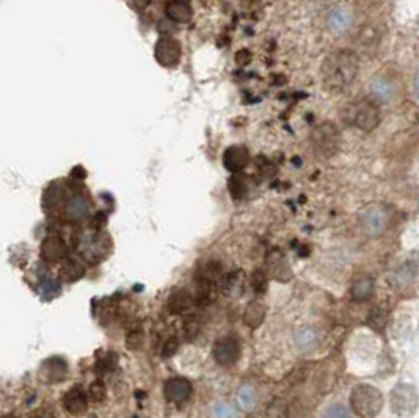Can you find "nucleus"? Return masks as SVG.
I'll list each match as a JSON object with an SVG mask.
<instances>
[{
	"instance_id": "1",
	"label": "nucleus",
	"mask_w": 419,
	"mask_h": 418,
	"mask_svg": "<svg viewBox=\"0 0 419 418\" xmlns=\"http://www.w3.org/2000/svg\"><path fill=\"white\" fill-rule=\"evenodd\" d=\"M360 71V59L357 52L348 49H338L328 54L320 68L322 85L330 93H342L351 88Z\"/></svg>"
},
{
	"instance_id": "2",
	"label": "nucleus",
	"mask_w": 419,
	"mask_h": 418,
	"mask_svg": "<svg viewBox=\"0 0 419 418\" xmlns=\"http://www.w3.org/2000/svg\"><path fill=\"white\" fill-rule=\"evenodd\" d=\"M351 407L360 418H375L383 409V395L374 386L358 384L352 388Z\"/></svg>"
},
{
	"instance_id": "3",
	"label": "nucleus",
	"mask_w": 419,
	"mask_h": 418,
	"mask_svg": "<svg viewBox=\"0 0 419 418\" xmlns=\"http://www.w3.org/2000/svg\"><path fill=\"white\" fill-rule=\"evenodd\" d=\"M341 132L336 124L324 121L311 131V148L320 159H330L339 151Z\"/></svg>"
},
{
	"instance_id": "4",
	"label": "nucleus",
	"mask_w": 419,
	"mask_h": 418,
	"mask_svg": "<svg viewBox=\"0 0 419 418\" xmlns=\"http://www.w3.org/2000/svg\"><path fill=\"white\" fill-rule=\"evenodd\" d=\"M393 219V211L385 203H375L368 206L360 217L361 229L369 238H379L387 232Z\"/></svg>"
},
{
	"instance_id": "5",
	"label": "nucleus",
	"mask_w": 419,
	"mask_h": 418,
	"mask_svg": "<svg viewBox=\"0 0 419 418\" xmlns=\"http://www.w3.org/2000/svg\"><path fill=\"white\" fill-rule=\"evenodd\" d=\"M347 120L363 132H372L380 124V109L372 100H361L347 109Z\"/></svg>"
},
{
	"instance_id": "6",
	"label": "nucleus",
	"mask_w": 419,
	"mask_h": 418,
	"mask_svg": "<svg viewBox=\"0 0 419 418\" xmlns=\"http://www.w3.org/2000/svg\"><path fill=\"white\" fill-rule=\"evenodd\" d=\"M401 82L393 73H379L369 82V95L377 106L394 102L401 95Z\"/></svg>"
},
{
	"instance_id": "7",
	"label": "nucleus",
	"mask_w": 419,
	"mask_h": 418,
	"mask_svg": "<svg viewBox=\"0 0 419 418\" xmlns=\"http://www.w3.org/2000/svg\"><path fill=\"white\" fill-rule=\"evenodd\" d=\"M418 406V393L415 386L399 384L391 392V407L401 417H408L415 414Z\"/></svg>"
},
{
	"instance_id": "8",
	"label": "nucleus",
	"mask_w": 419,
	"mask_h": 418,
	"mask_svg": "<svg viewBox=\"0 0 419 418\" xmlns=\"http://www.w3.org/2000/svg\"><path fill=\"white\" fill-rule=\"evenodd\" d=\"M154 57L160 66L174 68L183 59V46L176 38L162 37L154 46Z\"/></svg>"
},
{
	"instance_id": "9",
	"label": "nucleus",
	"mask_w": 419,
	"mask_h": 418,
	"mask_svg": "<svg viewBox=\"0 0 419 418\" xmlns=\"http://www.w3.org/2000/svg\"><path fill=\"white\" fill-rule=\"evenodd\" d=\"M79 252L90 263H97L107 252L106 236L96 232H87L79 241Z\"/></svg>"
},
{
	"instance_id": "10",
	"label": "nucleus",
	"mask_w": 419,
	"mask_h": 418,
	"mask_svg": "<svg viewBox=\"0 0 419 418\" xmlns=\"http://www.w3.org/2000/svg\"><path fill=\"white\" fill-rule=\"evenodd\" d=\"M214 359L221 366H231L234 365L241 355V345L239 341L233 337H225L217 340L214 345Z\"/></svg>"
},
{
	"instance_id": "11",
	"label": "nucleus",
	"mask_w": 419,
	"mask_h": 418,
	"mask_svg": "<svg viewBox=\"0 0 419 418\" xmlns=\"http://www.w3.org/2000/svg\"><path fill=\"white\" fill-rule=\"evenodd\" d=\"M250 162V153L243 145H233L228 146L223 153V165L226 167V170L233 173L242 172Z\"/></svg>"
},
{
	"instance_id": "12",
	"label": "nucleus",
	"mask_w": 419,
	"mask_h": 418,
	"mask_svg": "<svg viewBox=\"0 0 419 418\" xmlns=\"http://www.w3.org/2000/svg\"><path fill=\"white\" fill-rule=\"evenodd\" d=\"M164 392L166 400L171 402H184L190 398L193 393V387L190 381L186 378H170L165 382Z\"/></svg>"
},
{
	"instance_id": "13",
	"label": "nucleus",
	"mask_w": 419,
	"mask_h": 418,
	"mask_svg": "<svg viewBox=\"0 0 419 418\" xmlns=\"http://www.w3.org/2000/svg\"><path fill=\"white\" fill-rule=\"evenodd\" d=\"M63 406L71 415H82L88 409V396L80 387H73L63 396Z\"/></svg>"
},
{
	"instance_id": "14",
	"label": "nucleus",
	"mask_w": 419,
	"mask_h": 418,
	"mask_svg": "<svg viewBox=\"0 0 419 418\" xmlns=\"http://www.w3.org/2000/svg\"><path fill=\"white\" fill-rule=\"evenodd\" d=\"M165 15L173 23L186 24L193 16L190 0H169L165 5Z\"/></svg>"
},
{
	"instance_id": "15",
	"label": "nucleus",
	"mask_w": 419,
	"mask_h": 418,
	"mask_svg": "<svg viewBox=\"0 0 419 418\" xmlns=\"http://www.w3.org/2000/svg\"><path fill=\"white\" fill-rule=\"evenodd\" d=\"M327 25L333 33H344L352 27V13L344 6H336L328 13Z\"/></svg>"
},
{
	"instance_id": "16",
	"label": "nucleus",
	"mask_w": 419,
	"mask_h": 418,
	"mask_svg": "<svg viewBox=\"0 0 419 418\" xmlns=\"http://www.w3.org/2000/svg\"><path fill=\"white\" fill-rule=\"evenodd\" d=\"M88 214H90V201L87 200V197H83L80 193H75L68 200V203L65 206L66 219L73 222H80L83 219H87Z\"/></svg>"
},
{
	"instance_id": "17",
	"label": "nucleus",
	"mask_w": 419,
	"mask_h": 418,
	"mask_svg": "<svg viewBox=\"0 0 419 418\" xmlns=\"http://www.w3.org/2000/svg\"><path fill=\"white\" fill-rule=\"evenodd\" d=\"M66 252V244L59 236H49V238L44 239L43 246H41V256L51 263L60 261L61 258H65Z\"/></svg>"
},
{
	"instance_id": "18",
	"label": "nucleus",
	"mask_w": 419,
	"mask_h": 418,
	"mask_svg": "<svg viewBox=\"0 0 419 418\" xmlns=\"http://www.w3.org/2000/svg\"><path fill=\"white\" fill-rule=\"evenodd\" d=\"M294 345L298 351L302 352H310L312 351L314 347L317 346L319 343V333L317 330L314 329V327H300L294 332Z\"/></svg>"
},
{
	"instance_id": "19",
	"label": "nucleus",
	"mask_w": 419,
	"mask_h": 418,
	"mask_svg": "<svg viewBox=\"0 0 419 418\" xmlns=\"http://www.w3.org/2000/svg\"><path fill=\"white\" fill-rule=\"evenodd\" d=\"M43 374L47 382H61L68 376V364L60 357L49 359L43 365Z\"/></svg>"
},
{
	"instance_id": "20",
	"label": "nucleus",
	"mask_w": 419,
	"mask_h": 418,
	"mask_svg": "<svg viewBox=\"0 0 419 418\" xmlns=\"http://www.w3.org/2000/svg\"><path fill=\"white\" fill-rule=\"evenodd\" d=\"M265 311H267V309H265V305L262 302H250L245 309V313H243V323H245L250 329H256V327H260L262 324Z\"/></svg>"
},
{
	"instance_id": "21",
	"label": "nucleus",
	"mask_w": 419,
	"mask_h": 418,
	"mask_svg": "<svg viewBox=\"0 0 419 418\" xmlns=\"http://www.w3.org/2000/svg\"><path fill=\"white\" fill-rule=\"evenodd\" d=\"M374 280L371 277L358 278L352 287V299L355 302H366L372 297Z\"/></svg>"
},
{
	"instance_id": "22",
	"label": "nucleus",
	"mask_w": 419,
	"mask_h": 418,
	"mask_svg": "<svg viewBox=\"0 0 419 418\" xmlns=\"http://www.w3.org/2000/svg\"><path fill=\"white\" fill-rule=\"evenodd\" d=\"M192 305V296L188 294L186 289H181L173 292L169 299V310L173 315H181V313H184L186 310L190 309Z\"/></svg>"
},
{
	"instance_id": "23",
	"label": "nucleus",
	"mask_w": 419,
	"mask_h": 418,
	"mask_svg": "<svg viewBox=\"0 0 419 418\" xmlns=\"http://www.w3.org/2000/svg\"><path fill=\"white\" fill-rule=\"evenodd\" d=\"M85 274V268H83V264L78 260H68L65 264H63L61 268V278L65 282H75L79 280L80 277H83Z\"/></svg>"
},
{
	"instance_id": "24",
	"label": "nucleus",
	"mask_w": 419,
	"mask_h": 418,
	"mask_svg": "<svg viewBox=\"0 0 419 418\" xmlns=\"http://www.w3.org/2000/svg\"><path fill=\"white\" fill-rule=\"evenodd\" d=\"M237 402H239L241 409L243 410H253L256 407V402H257V395H256V390L245 384L239 388V392H237Z\"/></svg>"
},
{
	"instance_id": "25",
	"label": "nucleus",
	"mask_w": 419,
	"mask_h": 418,
	"mask_svg": "<svg viewBox=\"0 0 419 418\" xmlns=\"http://www.w3.org/2000/svg\"><path fill=\"white\" fill-rule=\"evenodd\" d=\"M212 417L214 418H239L237 409L226 401H217L212 406Z\"/></svg>"
},
{
	"instance_id": "26",
	"label": "nucleus",
	"mask_w": 419,
	"mask_h": 418,
	"mask_svg": "<svg viewBox=\"0 0 419 418\" xmlns=\"http://www.w3.org/2000/svg\"><path fill=\"white\" fill-rule=\"evenodd\" d=\"M320 418H353L352 412L342 404H333V406H328Z\"/></svg>"
},
{
	"instance_id": "27",
	"label": "nucleus",
	"mask_w": 419,
	"mask_h": 418,
	"mask_svg": "<svg viewBox=\"0 0 419 418\" xmlns=\"http://www.w3.org/2000/svg\"><path fill=\"white\" fill-rule=\"evenodd\" d=\"M358 40H360V43L368 49V47H372L379 43L380 35L377 33L374 29H371V27H365V29L361 30Z\"/></svg>"
},
{
	"instance_id": "28",
	"label": "nucleus",
	"mask_w": 419,
	"mask_h": 418,
	"mask_svg": "<svg viewBox=\"0 0 419 418\" xmlns=\"http://www.w3.org/2000/svg\"><path fill=\"white\" fill-rule=\"evenodd\" d=\"M368 324L371 326L372 329H375V330H382L387 324V313L383 310H380V309L374 310L371 315L368 316Z\"/></svg>"
},
{
	"instance_id": "29",
	"label": "nucleus",
	"mask_w": 419,
	"mask_h": 418,
	"mask_svg": "<svg viewBox=\"0 0 419 418\" xmlns=\"http://www.w3.org/2000/svg\"><path fill=\"white\" fill-rule=\"evenodd\" d=\"M229 192L234 198H242L247 192V184L242 177H234L229 181Z\"/></svg>"
},
{
	"instance_id": "30",
	"label": "nucleus",
	"mask_w": 419,
	"mask_h": 418,
	"mask_svg": "<svg viewBox=\"0 0 419 418\" xmlns=\"http://www.w3.org/2000/svg\"><path fill=\"white\" fill-rule=\"evenodd\" d=\"M90 398L96 402H101L106 398V386H104L101 381H96L90 386Z\"/></svg>"
},
{
	"instance_id": "31",
	"label": "nucleus",
	"mask_w": 419,
	"mask_h": 418,
	"mask_svg": "<svg viewBox=\"0 0 419 418\" xmlns=\"http://www.w3.org/2000/svg\"><path fill=\"white\" fill-rule=\"evenodd\" d=\"M143 343V333L140 330H132L128 338H126V345H128L129 350L132 351H137L140 346Z\"/></svg>"
},
{
	"instance_id": "32",
	"label": "nucleus",
	"mask_w": 419,
	"mask_h": 418,
	"mask_svg": "<svg viewBox=\"0 0 419 418\" xmlns=\"http://www.w3.org/2000/svg\"><path fill=\"white\" fill-rule=\"evenodd\" d=\"M116 355L115 354H107L106 357H102L99 362H97V370L99 371H110L116 366Z\"/></svg>"
},
{
	"instance_id": "33",
	"label": "nucleus",
	"mask_w": 419,
	"mask_h": 418,
	"mask_svg": "<svg viewBox=\"0 0 419 418\" xmlns=\"http://www.w3.org/2000/svg\"><path fill=\"white\" fill-rule=\"evenodd\" d=\"M178 350H179V340L176 337H171V338H169V340L165 341L164 350H162V355H164L165 359L173 357V355L178 352Z\"/></svg>"
},
{
	"instance_id": "34",
	"label": "nucleus",
	"mask_w": 419,
	"mask_h": 418,
	"mask_svg": "<svg viewBox=\"0 0 419 418\" xmlns=\"http://www.w3.org/2000/svg\"><path fill=\"white\" fill-rule=\"evenodd\" d=\"M60 289H61L60 283L55 282V280H46L43 285H41V291H43L44 294L49 296V297L57 296L60 292Z\"/></svg>"
},
{
	"instance_id": "35",
	"label": "nucleus",
	"mask_w": 419,
	"mask_h": 418,
	"mask_svg": "<svg viewBox=\"0 0 419 418\" xmlns=\"http://www.w3.org/2000/svg\"><path fill=\"white\" fill-rule=\"evenodd\" d=\"M253 288L256 292H264L267 288V277L262 273H255L253 274Z\"/></svg>"
},
{
	"instance_id": "36",
	"label": "nucleus",
	"mask_w": 419,
	"mask_h": 418,
	"mask_svg": "<svg viewBox=\"0 0 419 418\" xmlns=\"http://www.w3.org/2000/svg\"><path fill=\"white\" fill-rule=\"evenodd\" d=\"M150 2H151V0H129V4L138 11H143L146 6L150 5Z\"/></svg>"
},
{
	"instance_id": "37",
	"label": "nucleus",
	"mask_w": 419,
	"mask_h": 418,
	"mask_svg": "<svg viewBox=\"0 0 419 418\" xmlns=\"http://www.w3.org/2000/svg\"><path fill=\"white\" fill-rule=\"evenodd\" d=\"M32 418H55V415L52 412H49V410H38V412H35L32 415Z\"/></svg>"
},
{
	"instance_id": "38",
	"label": "nucleus",
	"mask_w": 419,
	"mask_h": 418,
	"mask_svg": "<svg viewBox=\"0 0 419 418\" xmlns=\"http://www.w3.org/2000/svg\"><path fill=\"white\" fill-rule=\"evenodd\" d=\"M0 418H19V417H16V415H4V417H0Z\"/></svg>"
}]
</instances>
